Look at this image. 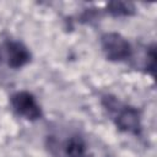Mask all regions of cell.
I'll return each mask as SVG.
<instances>
[{"label":"cell","mask_w":157,"mask_h":157,"mask_svg":"<svg viewBox=\"0 0 157 157\" xmlns=\"http://www.w3.org/2000/svg\"><path fill=\"white\" fill-rule=\"evenodd\" d=\"M101 105L119 131L135 137L142 135V113L137 107L131 105L110 93H105L101 97Z\"/></svg>","instance_id":"6da1fadb"},{"label":"cell","mask_w":157,"mask_h":157,"mask_svg":"<svg viewBox=\"0 0 157 157\" xmlns=\"http://www.w3.org/2000/svg\"><path fill=\"white\" fill-rule=\"evenodd\" d=\"M48 147L54 157H87L88 146L86 139L78 132H70L63 137L48 136Z\"/></svg>","instance_id":"7a4b0ae2"},{"label":"cell","mask_w":157,"mask_h":157,"mask_svg":"<svg viewBox=\"0 0 157 157\" xmlns=\"http://www.w3.org/2000/svg\"><path fill=\"white\" fill-rule=\"evenodd\" d=\"M101 50L104 58L113 63H126L134 58V48L123 34L105 32L99 38Z\"/></svg>","instance_id":"3957f363"},{"label":"cell","mask_w":157,"mask_h":157,"mask_svg":"<svg viewBox=\"0 0 157 157\" xmlns=\"http://www.w3.org/2000/svg\"><path fill=\"white\" fill-rule=\"evenodd\" d=\"M10 105L13 113L28 121H37L43 118V108L37 97L26 90L16 91L10 96Z\"/></svg>","instance_id":"277c9868"},{"label":"cell","mask_w":157,"mask_h":157,"mask_svg":"<svg viewBox=\"0 0 157 157\" xmlns=\"http://www.w3.org/2000/svg\"><path fill=\"white\" fill-rule=\"evenodd\" d=\"M4 52L9 67L13 70L25 67L27 64H29L32 59L31 50L21 40L7 39L4 43Z\"/></svg>","instance_id":"5b68a950"},{"label":"cell","mask_w":157,"mask_h":157,"mask_svg":"<svg viewBox=\"0 0 157 157\" xmlns=\"http://www.w3.org/2000/svg\"><path fill=\"white\" fill-rule=\"evenodd\" d=\"M104 11L112 17H130L135 13V6L131 2L110 1L105 4Z\"/></svg>","instance_id":"8992f818"},{"label":"cell","mask_w":157,"mask_h":157,"mask_svg":"<svg viewBox=\"0 0 157 157\" xmlns=\"http://www.w3.org/2000/svg\"><path fill=\"white\" fill-rule=\"evenodd\" d=\"M144 67L147 74H150L151 76L155 75V69H156V45L155 44H151L147 47Z\"/></svg>","instance_id":"52a82bcc"},{"label":"cell","mask_w":157,"mask_h":157,"mask_svg":"<svg viewBox=\"0 0 157 157\" xmlns=\"http://www.w3.org/2000/svg\"><path fill=\"white\" fill-rule=\"evenodd\" d=\"M0 60H1V53H0Z\"/></svg>","instance_id":"ba28073f"}]
</instances>
